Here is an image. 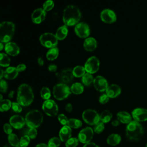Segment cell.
<instances>
[{
  "mask_svg": "<svg viewBox=\"0 0 147 147\" xmlns=\"http://www.w3.org/2000/svg\"><path fill=\"white\" fill-rule=\"evenodd\" d=\"M79 141L78 138L71 137L65 142V145L66 147H76L78 145Z\"/></svg>",
  "mask_w": 147,
  "mask_h": 147,
  "instance_id": "74e56055",
  "label": "cell"
},
{
  "mask_svg": "<svg viewBox=\"0 0 147 147\" xmlns=\"http://www.w3.org/2000/svg\"><path fill=\"white\" fill-rule=\"evenodd\" d=\"M83 147H99L98 145L94 142H88L84 145Z\"/></svg>",
  "mask_w": 147,
  "mask_h": 147,
  "instance_id": "816d5d0a",
  "label": "cell"
},
{
  "mask_svg": "<svg viewBox=\"0 0 147 147\" xmlns=\"http://www.w3.org/2000/svg\"><path fill=\"white\" fill-rule=\"evenodd\" d=\"M5 51L8 55L12 56H16L20 53V49L16 43L9 42L5 45Z\"/></svg>",
  "mask_w": 147,
  "mask_h": 147,
  "instance_id": "ac0fdd59",
  "label": "cell"
},
{
  "mask_svg": "<svg viewBox=\"0 0 147 147\" xmlns=\"http://www.w3.org/2000/svg\"><path fill=\"white\" fill-rule=\"evenodd\" d=\"M100 17L102 21L107 24H111L115 22L117 20L115 13L109 9H105L103 10L100 13Z\"/></svg>",
  "mask_w": 147,
  "mask_h": 147,
  "instance_id": "4fadbf2b",
  "label": "cell"
},
{
  "mask_svg": "<svg viewBox=\"0 0 147 147\" xmlns=\"http://www.w3.org/2000/svg\"><path fill=\"white\" fill-rule=\"evenodd\" d=\"M119 123H120V122L118 119H114L111 122V125L114 127H117V126H119Z\"/></svg>",
  "mask_w": 147,
  "mask_h": 147,
  "instance_id": "f5cc1de1",
  "label": "cell"
},
{
  "mask_svg": "<svg viewBox=\"0 0 147 147\" xmlns=\"http://www.w3.org/2000/svg\"><path fill=\"white\" fill-rule=\"evenodd\" d=\"M15 30V25L11 21H3L0 24V41L9 42L12 38Z\"/></svg>",
  "mask_w": 147,
  "mask_h": 147,
  "instance_id": "277c9868",
  "label": "cell"
},
{
  "mask_svg": "<svg viewBox=\"0 0 147 147\" xmlns=\"http://www.w3.org/2000/svg\"><path fill=\"white\" fill-rule=\"evenodd\" d=\"M9 123L13 127L16 129L22 128L26 123L25 118L20 115H14L11 116L9 119Z\"/></svg>",
  "mask_w": 147,
  "mask_h": 147,
  "instance_id": "e0dca14e",
  "label": "cell"
},
{
  "mask_svg": "<svg viewBox=\"0 0 147 147\" xmlns=\"http://www.w3.org/2000/svg\"><path fill=\"white\" fill-rule=\"evenodd\" d=\"M112 117L113 114L111 112H110L109 110H105L103 111H102L100 114V121L104 123H108L110 121Z\"/></svg>",
  "mask_w": 147,
  "mask_h": 147,
  "instance_id": "83f0119b",
  "label": "cell"
},
{
  "mask_svg": "<svg viewBox=\"0 0 147 147\" xmlns=\"http://www.w3.org/2000/svg\"><path fill=\"white\" fill-rule=\"evenodd\" d=\"M48 70L50 71V72H56L57 69V67L56 65L54 64H51L48 65Z\"/></svg>",
  "mask_w": 147,
  "mask_h": 147,
  "instance_id": "681fc988",
  "label": "cell"
},
{
  "mask_svg": "<svg viewBox=\"0 0 147 147\" xmlns=\"http://www.w3.org/2000/svg\"><path fill=\"white\" fill-rule=\"evenodd\" d=\"M3 99H2V95L1 94H0V101H1V100H2Z\"/></svg>",
  "mask_w": 147,
  "mask_h": 147,
  "instance_id": "91938a15",
  "label": "cell"
},
{
  "mask_svg": "<svg viewBox=\"0 0 147 147\" xmlns=\"http://www.w3.org/2000/svg\"><path fill=\"white\" fill-rule=\"evenodd\" d=\"M94 135V130L90 127H86L81 130L78 134V140L83 144H87L90 142L92 139Z\"/></svg>",
  "mask_w": 147,
  "mask_h": 147,
  "instance_id": "8fae6325",
  "label": "cell"
},
{
  "mask_svg": "<svg viewBox=\"0 0 147 147\" xmlns=\"http://www.w3.org/2000/svg\"><path fill=\"white\" fill-rule=\"evenodd\" d=\"M82 118L86 123L95 125L100 121V115L95 110L87 109L83 112Z\"/></svg>",
  "mask_w": 147,
  "mask_h": 147,
  "instance_id": "ba28073f",
  "label": "cell"
},
{
  "mask_svg": "<svg viewBox=\"0 0 147 147\" xmlns=\"http://www.w3.org/2000/svg\"><path fill=\"white\" fill-rule=\"evenodd\" d=\"M72 105L71 104V103H67L66 105H65V109L66 110L67 112L68 113H70L72 111Z\"/></svg>",
  "mask_w": 147,
  "mask_h": 147,
  "instance_id": "f907efd6",
  "label": "cell"
},
{
  "mask_svg": "<svg viewBox=\"0 0 147 147\" xmlns=\"http://www.w3.org/2000/svg\"><path fill=\"white\" fill-rule=\"evenodd\" d=\"M18 75V71L16 67H9L4 71V77L6 79H14Z\"/></svg>",
  "mask_w": 147,
  "mask_h": 147,
  "instance_id": "603a6c76",
  "label": "cell"
},
{
  "mask_svg": "<svg viewBox=\"0 0 147 147\" xmlns=\"http://www.w3.org/2000/svg\"><path fill=\"white\" fill-rule=\"evenodd\" d=\"M3 43V42H0V50H1V51H2V50L3 49V48L5 47Z\"/></svg>",
  "mask_w": 147,
  "mask_h": 147,
  "instance_id": "680465c9",
  "label": "cell"
},
{
  "mask_svg": "<svg viewBox=\"0 0 147 147\" xmlns=\"http://www.w3.org/2000/svg\"><path fill=\"white\" fill-rule=\"evenodd\" d=\"M12 103L9 99H6L0 101V110L1 111H6L11 107Z\"/></svg>",
  "mask_w": 147,
  "mask_h": 147,
  "instance_id": "1f68e13d",
  "label": "cell"
},
{
  "mask_svg": "<svg viewBox=\"0 0 147 147\" xmlns=\"http://www.w3.org/2000/svg\"><path fill=\"white\" fill-rule=\"evenodd\" d=\"M14 94V91H11L9 92V95H8V96H9L10 98H13Z\"/></svg>",
  "mask_w": 147,
  "mask_h": 147,
  "instance_id": "9f6ffc18",
  "label": "cell"
},
{
  "mask_svg": "<svg viewBox=\"0 0 147 147\" xmlns=\"http://www.w3.org/2000/svg\"><path fill=\"white\" fill-rule=\"evenodd\" d=\"M3 147H9V146H7V145H5Z\"/></svg>",
  "mask_w": 147,
  "mask_h": 147,
  "instance_id": "94428289",
  "label": "cell"
},
{
  "mask_svg": "<svg viewBox=\"0 0 147 147\" xmlns=\"http://www.w3.org/2000/svg\"><path fill=\"white\" fill-rule=\"evenodd\" d=\"M144 132L141 124L134 120L127 124L126 127V135L130 141H138L142 137Z\"/></svg>",
  "mask_w": 147,
  "mask_h": 147,
  "instance_id": "3957f363",
  "label": "cell"
},
{
  "mask_svg": "<svg viewBox=\"0 0 147 147\" xmlns=\"http://www.w3.org/2000/svg\"><path fill=\"white\" fill-rule=\"evenodd\" d=\"M59 138L62 142H66L70 138H71L72 130L68 125L63 126L59 131Z\"/></svg>",
  "mask_w": 147,
  "mask_h": 147,
  "instance_id": "d6986e66",
  "label": "cell"
},
{
  "mask_svg": "<svg viewBox=\"0 0 147 147\" xmlns=\"http://www.w3.org/2000/svg\"><path fill=\"white\" fill-rule=\"evenodd\" d=\"M68 29L67 26L64 25L58 28V29L56 30L55 35L57 38L58 39V40H62L67 37L68 34Z\"/></svg>",
  "mask_w": 147,
  "mask_h": 147,
  "instance_id": "d4e9b609",
  "label": "cell"
},
{
  "mask_svg": "<svg viewBox=\"0 0 147 147\" xmlns=\"http://www.w3.org/2000/svg\"><path fill=\"white\" fill-rule=\"evenodd\" d=\"M54 2L52 0H48L45 1L43 4V9L45 11H50L54 7Z\"/></svg>",
  "mask_w": 147,
  "mask_h": 147,
  "instance_id": "60d3db41",
  "label": "cell"
},
{
  "mask_svg": "<svg viewBox=\"0 0 147 147\" xmlns=\"http://www.w3.org/2000/svg\"><path fill=\"white\" fill-rule=\"evenodd\" d=\"M71 93L70 88L64 83L56 84L53 88V95L59 100L67 98Z\"/></svg>",
  "mask_w": 147,
  "mask_h": 147,
  "instance_id": "8992f818",
  "label": "cell"
},
{
  "mask_svg": "<svg viewBox=\"0 0 147 147\" xmlns=\"http://www.w3.org/2000/svg\"><path fill=\"white\" fill-rule=\"evenodd\" d=\"M25 122L29 128L39 127L43 121V115L38 110H33L29 111L25 115Z\"/></svg>",
  "mask_w": 147,
  "mask_h": 147,
  "instance_id": "5b68a950",
  "label": "cell"
},
{
  "mask_svg": "<svg viewBox=\"0 0 147 147\" xmlns=\"http://www.w3.org/2000/svg\"><path fill=\"white\" fill-rule=\"evenodd\" d=\"M61 140L60 138L54 137L49 139L48 142V145L49 147H59L60 145Z\"/></svg>",
  "mask_w": 147,
  "mask_h": 147,
  "instance_id": "8d00e7d4",
  "label": "cell"
},
{
  "mask_svg": "<svg viewBox=\"0 0 147 147\" xmlns=\"http://www.w3.org/2000/svg\"><path fill=\"white\" fill-rule=\"evenodd\" d=\"M94 77L92 74L89 73H86L82 77V82L83 84L86 86H89L92 83L94 82Z\"/></svg>",
  "mask_w": 147,
  "mask_h": 147,
  "instance_id": "e575fe53",
  "label": "cell"
},
{
  "mask_svg": "<svg viewBox=\"0 0 147 147\" xmlns=\"http://www.w3.org/2000/svg\"><path fill=\"white\" fill-rule=\"evenodd\" d=\"M93 84L95 88L99 92L106 91L109 87L107 80L103 76L100 75L97 76L94 78Z\"/></svg>",
  "mask_w": 147,
  "mask_h": 147,
  "instance_id": "5bb4252c",
  "label": "cell"
},
{
  "mask_svg": "<svg viewBox=\"0 0 147 147\" xmlns=\"http://www.w3.org/2000/svg\"><path fill=\"white\" fill-rule=\"evenodd\" d=\"M34 99V94L32 87L25 83L21 84L17 90V101L21 106L30 105Z\"/></svg>",
  "mask_w": 147,
  "mask_h": 147,
  "instance_id": "7a4b0ae2",
  "label": "cell"
},
{
  "mask_svg": "<svg viewBox=\"0 0 147 147\" xmlns=\"http://www.w3.org/2000/svg\"><path fill=\"white\" fill-rule=\"evenodd\" d=\"M70 89L71 92L75 94H80L84 91V86L82 83L76 82L72 84Z\"/></svg>",
  "mask_w": 147,
  "mask_h": 147,
  "instance_id": "f1b7e54d",
  "label": "cell"
},
{
  "mask_svg": "<svg viewBox=\"0 0 147 147\" xmlns=\"http://www.w3.org/2000/svg\"><path fill=\"white\" fill-rule=\"evenodd\" d=\"M58 120L59 122L63 126L68 125L69 119L64 114H60L58 115Z\"/></svg>",
  "mask_w": 147,
  "mask_h": 147,
  "instance_id": "b9f144b4",
  "label": "cell"
},
{
  "mask_svg": "<svg viewBox=\"0 0 147 147\" xmlns=\"http://www.w3.org/2000/svg\"><path fill=\"white\" fill-rule=\"evenodd\" d=\"M145 147H147V144L146 145V146H145Z\"/></svg>",
  "mask_w": 147,
  "mask_h": 147,
  "instance_id": "6125c7cd",
  "label": "cell"
},
{
  "mask_svg": "<svg viewBox=\"0 0 147 147\" xmlns=\"http://www.w3.org/2000/svg\"><path fill=\"white\" fill-rule=\"evenodd\" d=\"M68 126L71 128L78 129L82 126V122L80 119L76 118H70L68 120Z\"/></svg>",
  "mask_w": 147,
  "mask_h": 147,
  "instance_id": "836d02e7",
  "label": "cell"
},
{
  "mask_svg": "<svg viewBox=\"0 0 147 147\" xmlns=\"http://www.w3.org/2000/svg\"><path fill=\"white\" fill-rule=\"evenodd\" d=\"M7 140L11 146L14 147H18L20 146V139L16 134L11 133L8 135Z\"/></svg>",
  "mask_w": 147,
  "mask_h": 147,
  "instance_id": "4dcf8cb0",
  "label": "cell"
},
{
  "mask_svg": "<svg viewBox=\"0 0 147 147\" xmlns=\"http://www.w3.org/2000/svg\"><path fill=\"white\" fill-rule=\"evenodd\" d=\"M11 109L14 112L18 113H21L22 110V106L18 102H12Z\"/></svg>",
  "mask_w": 147,
  "mask_h": 147,
  "instance_id": "ee69618b",
  "label": "cell"
},
{
  "mask_svg": "<svg viewBox=\"0 0 147 147\" xmlns=\"http://www.w3.org/2000/svg\"><path fill=\"white\" fill-rule=\"evenodd\" d=\"M17 71L19 72H22L24 71H25L26 69V66L25 64H18L17 67Z\"/></svg>",
  "mask_w": 147,
  "mask_h": 147,
  "instance_id": "c3c4849f",
  "label": "cell"
},
{
  "mask_svg": "<svg viewBox=\"0 0 147 147\" xmlns=\"http://www.w3.org/2000/svg\"><path fill=\"white\" fill-rule=\"evenodd\" d=\"M131 116L137 122H144L147 121V109L144 108H136L131 112Z\"/></svg>",
  "mask_w": 147,
  "mask_h": 147,
  "instance_id": "9a60e30c",
  "label": "cell"
},
{
  "mask_svg": "<svg viewBox=\"0 0 147 147\" xmlns=\"http://www.w3.org/2000/svg\"><path fill=\"white\" fill-rule=\"evenodd\" d=\"M75 32L80 38H87L90 34V27L86 23L79 22L75 26Z\"/></svg>",
  "mask_w": 147,
  "mask_h": 147,
  "instance_id": "7c38bea8",
  "label": "cell"
},
{
  "mask_svg": "<svg viewBox=\"0 0 147 147\" xmlns=\"http://www.w3.org/2000/svg\"><path fill=\"white\" fill-rule=\"evenodd\" d=\"M121 92V87L115 84L109 86L107 90H106V94L110 98H114L118 96Z\"/></svg>",
  "mask_w": 147,
  "mask_h": 147,
  "instance_id": "ffe728a7",
  "label": "cell"
},
{
  "mask_svg": "<svg viewBox=\"0 0 147 147\" xmlns=\"http://www.w3.org/2000/svg\"><path fill=\"white\" fill-rule=\"evenodd\" d=\"M117 119H118L119 122L122 123L129 124L131 121L132 117L129 113L126 111H121L118 112L117 114Z\"/></svg>",
  "mask_w": 147,
  "mask_h": 147,
  "instance_id": "cb8c5ba5",
  "label": "cell"
},
{
  "mask_svg": "<svg viewBox=\"0 0 147 147\" xmlns=\"http://www.w3.org/2000/svg\"><path fill=\"white\" fill-rule=\"evenodd\" d=\"M99 65L100 62L99 59L95 56H91L87 60L84 67L87 73L92 74L98 71Z\"/></svg>",
  "mask_w": 147,
  "mask_h": 147,
  "instance_id": "30bf717a",
  "label": "cell"
},
{
  "mask_svg": "<svg viewBox=\"0 0 147 147\" xmlns=\"http://www.w3.org/2000/svg\"><path fill=\"white\" fill-rule=\"evenodd\" d=\"M44 113L50 117H55L58 114V106L57 103L52 99L45 100L42 105Z\"/></svg>",
  "mask_w": 147,
  "mask_h": 147,
  "instance_id": "9c48e42d",
  "label": "cell"
},
{
  "mask_svg": "<svg viewBox=\"0 0 147 147\" xmlns=\"http://www.w3.org/2000/svg\"><path fill=\"white\" fill-rule=\"evenodd\" d=\"M86 69L82 65H77L72 69V73L74 76L76 78L82 77L86 74Z\"/></svg>",
  "mask_w": 147,
  "mask_h": 147,
  "instance_id": "f546056e",
  "label": "cell"
},
{
  "mask_svg": "<svg viewBox=\"0 0 147 147\" xmlns=\"http://www.w3.org/2000/svg\"><path fill=\"white\" fill-rule=\"evenodd\" d=\"M39 40L42 46L50 49L56 47L58 44V39L56 35L50 32L42 34L40 36Z\"/></svg>",
  "mask_w": 147,
  "mask_h": 147,
  "instance_id": "52a82bcc",
  "label": "cell"
},
{
  "mask_svg": "<svg viewBox=\"0 0 147 147\" xmlns=\"http://www.w3.org/2000/svg\"><path fill=\"white\" fill-rule=\"evenodd\" d=\"M12 127H13L11 126V125L10 123H5L3 125V131H5V133L9 135V134L12 133V131H13Z\"/></svg>",
  "mask_w": 147,
  "mask_h": 147,
  "instance_id": "bcb514c9",
  "label": "cell"
},
{
  "mask_svg": "<svg viewBox=\"0 0 147 147\" xmlns=\"http://www.w3.org/2000/svg\"><path fill=\"white\" fill-rule=\"evenodd\" d=\"M7 82L3 79H1L0 81V90L1 92H6L7 90Z\"/></svg>",
  "mask_w": 147,
  "mask_h": 147,
  "instance_id": "f6af8a7d",
  "label": "cell"
},
{
  "mask_svg": "<svg viewBox=\"0 0 147 147\" xmlns=\"http://www.w3.org/2000/svg\"><path fill=\"white\" fill-rule=\"evenodd\" d=\"M81 17L80 10L75 5H68L63 10V21L66 26H73L78 24Z\"/></svg>",
  "mask_w": 147,
  "mask_h": 147,
  "instance_id": "6da1fadb",
  "label": "cell"
},
{
  "mask_svg": "<svg viewBox=\"0 0 147 147\" xmlns=\"http://www.w3.org/2000/svg\"><path fill=\"white\" fill-rule=\"evenodd\" d=\"M26 135L28 136L30 139H34L37 135V131L36 128H29L27 131Z\"/></svg>",
  "mask_w": 147,
  "mask_h": 147,
  "instance_id": "7bdbcfd3",
  "label": "cell"
},
{
  "mask_svg": "<svg viewBox=\"0 0 147 147\" xmlns=\"http://www.w3.org/2000/svg\"><path fill=\"white\" fill-rule=\"evenodd\" d=\"M59 49L57 47L52 48L49 49L47 53H46V57L48 60H55L59 55Z\"/></svg>",
  "mask_w": 147,
  "mask_h": 147,
  "instance_id": "4316f807",
  "label": "cell"
},
{
  "mask_svg": "<svg viewBox=\"0 0 147 147\" xmlns=\"http://www.w3.org/2000/svg\"><path fill=\"white\" fill-rule=\"evenodd\" d=\"M109 98H110L107 96V95L106 94H103L99 96V102L101 104H105L109 101Z\"/></svg>",
  "mask_w": 147,
  "mask_h": 147,
  "instance_id": "7dc6e473",
  "label": "cell"
},
{
  "mask_svg": "<svg viewBox=\"0 0 147 147\" xmlns=\"http://www.w3.org/2000/svg\"><path fill=\"white\" fill-rule=\"evenodd\" d=\"M46 11L43 8H37L35 9L31 15V18L33 23L39 24L41 23L45 18Z\"/></svg>",
  "mask_w": 147,
  "mask_h": 147,
  "instance_id": "2e32d148",
  "label": "cell"
},
{
  "mask_svg": "<svg viewBox=\"0 0 147 147\" xmlns=\"http://www.w3.org/2000/svg\"><path fill=\"white\" fill-rule=\"evenodd\" d=\"M121 141V137L118 134H111L107 138V142L109 145L116 146Z\"/></svg>",
  "mask_w": 147,
  "mask_h": 147,
  "instance_id": "484cf974",
  "label": "cell"
},
{
  "mask_svg": "<svg viewBox=\"0 0 147 147\" xmlns=\"http://www.w3.org/2000/svg\"><path fill=\"white\" fill-rule=\"evenodd\" d=\"M37 63L39 64V65H40V66H42L44 65V60H43L42 57H39L37 59Z\"/></svg>",
  "mask_w": 147,
  "mask_h": 147,
  "instance_id": "db71d44e",
  "label": "cell"
},
{
  "mask_svg": "<svg viewBox=\"0 0 147 147\" xmlns=\"http://www.w3.org/2000/svg\"><path fill=\"white\" fill-rule=\"evenodd\" d=\"M104 129H105V123L102 122L101 121H99L98 123L95 125L93 128L94 132L97 134L101 133L102 132H103Z\"/></svg>",
  "mask_w": 147,
  "mask_h": 147,
  "instance_id": "f35d334b",
  "label": "cell"
},
{
  "mask_svg": "<svg viewBox=\"0 0 147 147\" xmlns=\"http://www.w3.org/2000/svg\"><path fill=\"white\" fill-rule=\"evenodd\" d=\"M40 95L41 98L44 99L45 100L49 99L51 96V93L49 88L47 87H43L40 91Z\"/></svg>",
  "mask_w": 147,
  "mask_h": 147,
  "instance_id": "d590c367",
  "label": "cell"
},
{
  "mask_svg": "<svg viewBox=\"0 0 147 147\" xmlns=\"http://www.w3.org/2000/svg\"><path fill=\"white\" fill-rule=\"evenodd\" d=\"M0 65L2 67H8L10 63V59L8 55L5 53H0Z\"/></svg>",
  "mask_w": 147,
  "mask_h": 147,
  "instance_id": "d6a6232c",
  "label": "cell"
},
{
  "mask_svg": "<svg viewBox=\"0 0 147 147\" xmlns=\"http://www.w3.org/2000/svg\"><path fill=\"white\" fill-rule=\"evenodd\" d=\"M3 76H4V71L2 69H1V76H0L1 80L2 79Z\"/></svg>",
  "mask_w": 147,
  "mask_h": 147,
  "instance_id": "6f0895ef",
  "label": "cell"
},
{
  "mask_svg": "<svg viewBox=\"0 0 147 147\" xmlns=\"http://www.w3.org/2000/svg\"><path fill=\"white\" fill-rule=\"evenodd\" d=\"M60 77L61 80L64 83H68L71 82L74 77L72 69L70 68H67L63 70L60 74Z\"/></svg>",
  "mask_w": 147,
  "mask_h": 147,
  "instance_id": "7402d4cb",
  "label": "cell"
},
{
  "mask_svg": "<svg viewBox=\"0 0 147 147\" xmlns=\"http://www.w3.org/2000/svg\"><path fill=\"white\" fill-rule=\"evenodd\" d=\"M83 47L87 51H94L97 47V41L94 37H87L83 42Z\"/></svg>",
  "mask_w": 147,
  "mask_h": 147,
  "instance_id": "44dd1931",
  "label": "cell"
},
{
  "mask_svg": "<svg viewBox=\"0 0 147 147\" xmlns=\"http://www.w3.org/2000/svg\"><path fill=\"white\" fill-rule=\"evenodd\" d=\"M35 147H49L48 144H44V143H40L36 145Z\"/></svg>",
  "mask_w": 147,
  "mask_h": 147,
  "instance_id": "11a10c76",
  "label": "cell"
},
{
  "mask_svg": "<svg viewBox=\"0 0 147 147\" xmlns=\"http://www.w3.org/2000/svg\"><path fill=\"white\" fill-rule=\"evenodd\" d=\"M30 141V138L27 135H25L20 139V146L21 147H27Z\"/></svg>",
  "mask_w": 147,
  "mask_h": 147,
  "instance_id": "ab89813d",
  "label": "cell"
}]
</instances>
